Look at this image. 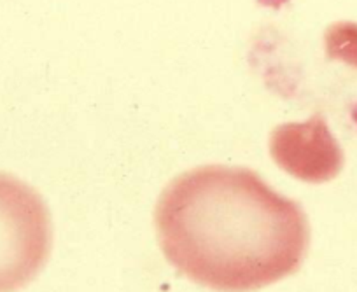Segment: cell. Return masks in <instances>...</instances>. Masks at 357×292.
<instances>
[{
    "label": "cell",
    "mask_w": 357,
    "mask_h": 292,
    "mask_svg": "<svg viewBox=\"0 0 357 292\" xmlns=\"http://www.w3.org/2000/svg\"><path fill=\"white\" fill-rule=\"evenodd\" d=\"M168 263L218 292H252L296 273L310 245L307 214L256 171L207 164L175 177L154 212Z\"/></svg>",
    "instance_id": "obj_1"
},
{
    "label": "cell",
    "mask_w": 357,
    "mask_h": 292,
    "mask_svg": "<svg viewBox=\"0 0 357 292\" xmlns=\"http://www.w3.org/2000/svg\"><path fill=\"white\" fill-rule=\"evenodd\" d=\"M51 245L53 226L39 192L0 174V292L29 285L50 259Z\"/></svg>",
    "instance_id": "obj_2"
},
{
    "label": "cell",
    "mask_w": 357,
    "mask_h": 292,
    "mask_svg": "<svg viewBox=\"0 0 357 292\" xmlns=\"http://www.w3.org/2000/svg\"><path fill=\"white\" fill-rule=\"evenodd\" d=\"M270 154L284 171L310 184L331 180L343 168L342 147L319 114L277 126L270 135Z\"/></svg>",
    "instance_id": "obj_3"
}]
</instances>
